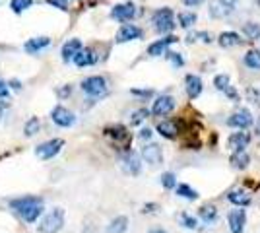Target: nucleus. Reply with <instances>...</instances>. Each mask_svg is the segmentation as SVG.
Returning a JSON list of instances; mask_svg holds the SVG:
<instances>
[{"label": "nucleus", "instance_id": "obj_43", "mask_svg": "<svg viewBox=\"0 0 260 233\" xmlns=\"http://www.w3.org/2000/svg\"><path fill=\"white\" fill-rule=\"evenodd\" d=\"M156 210H158V204H146L144 208H142L144 214H152V212H156Z\"/></svg>", "mask_w": 260, "mask_h": 233}, {"label": "nucleus", "instance_id": "obj_31", "mask_svg": "<svg viewBox=\"0 0 260 233\" xmlns=\"http://www.w3.org/2000/svg\"><path fill=\"white\" fill-rule=\"evenodd\" d=\"M10 6L16 14H22L24 10H28L33 6V0H10Z\"/></svg>", "mask_w": 260, "mask_h": 233}, {"label": "nucleus", "instance_id": "obj_44", "mask_svg": "<svg viewBox=\"0 0 260 233\" xmlns=\"http://www.w3.org/2000/svg\"><path fill=\"white\" fill-rule=\"evenodd\" d=\"M134 95H152V89H132Z\"/></svg>", "mask_w": 260, "mask_h": 233}, {"label": "nucleus", "instance_id": "obj_16", "mask_svg": "<svg viewBox=\"0 0 260 233\" xmlns=\"http://www.w3.org/2000/svg\"><path fill=\"white\" fill-rule=\"evenodd\" d=\"M122 169H124V173H128V175H138L140 169H142L140 158H138L134 152H128V154L122 158Z\"/></svg>", "mask_w": 260, "mask_h": 233}, {"label": "nucleus", "instance_id": "obj_17", "mask_svg": "<svg viewBox=\"0 0 260 233\" xmlns=\"http://www.w3.org/2000/svg\"><path fill=\"white\" fill-rule=\"evenodd\" d=\"M171 43H177V37H173V35H169L165 39H159V41H156V43H152L148 47V55L150 57H161V55H165L167 45Z\"/></svg>", "mask_w": 260, "mask_h": 233}, {"label": "nucleus", "instance_id": "obj_22", "mask_svg": "<svg viewBox=\"0 0 260 233\" xmlns=\"http://www.w3.org/2000/svg\"><path fill=\"white\" fill-rule=\"evenodd\" d=\"M227 200L235 206H239V208H245L250 204V196L246 194L245 190H231L229 194H227Z\"/></svg>", "mask_w": 260, "mask_h": 233}, {"label": "nucleus", "instance_id": "obj_21", "mask_svg": "<svg viewBox=\"0 0 260 233\" xmlns=\"http://www.w3.org/2000/svg\"><path fill=\"white\" fill-rule=\"evenodd\" d=\"M158 132L163 138L173 140V138H177V134H179V129H177V125H175L173 121H161L158 125Z\"/></svg>", "mask_w": 260, "mask_h": 233}, {"label": "nucleus", "instance_id": "obj_14", "mask_svg": "<svg viewBox=\"0 0 260 233\" xmlns=\"http://www.w3.org/2000/svg\"><path fill=\"white\" fill-rule=\"evenodd\" d=\"M142 158H144L150 165H158L163 161V152L158 144H146L142 148Z\"/></svg>", "mask_w": 260, "mask_h": 233}, {"label": "nucleus", "instance_id": "obj_29", "mask_svg": "<svg viewBox=\"0 0 260 233\" xmlns=\"http://www.w3.org/2000/svg\"><path fill=\"white\" fill-rule=\"evenodd\" d=\"M210 14L214 16V18H225V16L231 14V10L225 8L219 0H214V2H212V8H210Z\"/></svg>", "mask_w": 260, "mask_h": 233}, {"label": "nucleus", "instance_id": "obj_36", "mask_svg": "<svg viewBox=\"0 0 260 233\" xmlns=\"http://www.w3.org/2000/svg\"><path fill=\"white\" fill-rule=\"evenodd\" d=\"M214 86H216L219 91H223L225 87L229 86V76H227V74H217L216 78H214Z\"/></svg>", "mask_w": 260, "mask_h": 233}, {"label": "nucleus", "instance_id": "obj_27", "mask_svg": "<svg viewBox=\"0 0 260 233\" xmlns=\"http://www.w3.org/2000/svg\"><path fill=\"white\" fill-rule=\"evenodd\" d=\"M245 64L250 70H260V51H248L245 55Z\"/></svg>", "mask_w": 260, "mask_h": 233}, {"label": "nucleus", "instance_id": "obj_41", "mask_svg": "<svg viewBox=\"0 0 260 233\" xmlns=\"http://www.w3.org/2000/svg\"><path fill=\"white\" fill-rule=\"evenodd\" d=\"M248 97L252 99V103H254V101L260 103V93H258V89H252V87H250V89H248Z\"/></svg>", "mask_w": 260, "mask_h": 233}, {"label": "nucleus", "instance_id": "obj_34", "mask_svg": "<svg viewBox=\"0 0 260 233\" xmlns=\"http://www.w3.org/2000/svg\"><path fill=\"white\" fill-rule=\"evenodd\" d=\"M159 183L165 187V189H175L177 187V177L173 173H163L159 177Z\"/></svg>", "mask_w": 260, "mask_h": 233}, {"label": "nucleus", "instance_id": "obj_11", "mask_svg": "<svg viewBox=\"0 0 260 233\" xmlns=\"http://www.w3.org/2000/svg\"><path fill=\"white\" fill-rule=\"evenodd\" d=\"M175 109V99L171 95H159L158 99L154 101V107H152V113L158 117L169 115Z\"/></svg>", "mask_w": 260, "mask_h": 233}, {"label": "nucleus", "instance_id": "obj_45", "mask_svg": "<svg viewBox=\"0 0 260 233\" xmlns=\"http://www.w3.org/2000/svg\"><path fill=\"white\" fill-rule=\"evenodd\" d=\"M140 138H142V140L152 138V131H150V129H142V131H140Z\"/></svg>", "mask_w": 260, "mask_h": 233}, {"label": "nucleus", "instance_id": "obj_24", "mask_svg": "<svg viewBox=\"0 0 260 233\" xmlns=\"http://www.w3.org/2000/svg\"><path fill=\"white\" fill-rule=\"evenodd\" d=\"M243 43V39L239 37V33H235V31H225V33H221L219 35V45L221 47H237V45Z\"/></svg>", "mask_w": 260, "mask_h": 233}, {"label": "nucleus", "instance_id": "obj_7", "mask_svg": "<svg viewBox=\"0 0 260 233\" xmlns=\"http://www.w3.org/2000/svg\"><path fill=\"white\" fill-rule=\"evenodd\" d=\"M227 125L233 127V129L245 131V129H248V127L252 125V115H250V111H248V109H239V111H235V113L229 117Z\"/></svg>", "mask_w": 260, "mask_h": 233}, {"label": "nucleus", "instance_id": "obj_2", "mask_svg": "<svg viewBox=\"0 0 260 233\" xmlns=\"http://www.w3.org/2000/svg\"><path fill=\"white\" fill-rule=\"evenodd\" d=\"M64 225V210L62 208H53L43 218L39 231L41 233H58Z\"/></svg>", "mask_w": 260, "mask_h": 233}, {"label": "nucleus", "instance_id": "obj_50", "mask_svg": "<svg viewBox=\"0 0 260 233\" xmlns=\"http://www.w3.org/2000/svg\"><path fill=\"white\" fill-rule=\"evenodd\" d=\"M150 233H167L165 229H161V227H158V229H152Z\"/></svg>", "mask_w": 260, "mask_h": 233}, {"label": "nucleus", "instance_id": "obj_4", "mask_svg": "<svg viewBox=\"0 0 260 233\" xmlns=\"http://www.w3.org/2000/svg\"><path fill=\"white\" fill-rule=\"evenodd\" d=\"M82 89L89 97H103L107 93V82L103 76H89L82 82Z\"/></svg>", "mask_w": 260, "mask_h": 233}, {"label": "nucleus", "instance_id": "obj_37", "mask_svg": "<svg viewBox=\"0 0 260 233\" xmlns=\"http://www.w3.org/2000/svg\"><path fill=\"white\" fill-rule=\"evenodd\" d=\"M148 115H150L148 109H138V111L132 115V121H130V123H132V125H140L144 119H148Z\"/></svg>", "mask_w": 260, "mask_h": 233}, {"label": "nucleus", "instance_id": "obj_6", "mask_svg": "<svg viewBox=\"0 0 260 233\" xmlns=\"http://www.w3.org/2000/svg\"><path fill=\"white\" fill-rule=\"evenodd\" d=\"M51 119H53V123H55L57 127H62V129H68V127H72L74 123H76V117H74L72 111L66 109V107H62V105H57V107L53 109Z\"/></svg>", "mask_w": 260, "mask_h": 233}, {"label": "nucleus", "instance_id": "obj_19", "mask_svg": "<svg viewBox=\"0 0 260 233\" xmlns=\"http://www.w3.org/2000/svg\"><path fill=\"white\" fill-rule=\"evenodd\" d=\"M49 45H51L49 37H33V39H29L28 43L24 45V49H26V53H29V55H37L43 49H47Z\"/></svg>", "mask_w": 260, "mask_h": 233}, {"label": "nucleus", "instance_id": "obj_38", "mask_svg": "<svg viewBox=\"0 0 260 233\" xmlns=\"http://www.w3.org/2000/svg\"><path fill=\"white\" fill-rule=\"evenodd\" d=\"M165 55H167V58L171 60V64H173V66H177V68L185 64V60H183V57H181L179 53H165Z\"/></svg>", "mask_w": 260, "mask_h": 233}, {"label": "nucleus", "instance_id": "obj_39", "mask_svg": "<svg viewBox=\"0 0 260 233\" xmlns=\"http://www.w3.org/2000/svg\"><path fill=\"white\" fill-rule=\"evenodd\" d=\"M47 4H53L55 8L58 10H68V4H66V0H47Z\"/></svg>", "mask_w": 260, "mask_h": 233}, {"label": "nucleus", "instance_id": "obj_1", "mask_svg": "<svg viewBox=\"0 0 260 233\" xmlns=\"http://www.w3.org/2000/svg\"><path fill=\"white\" fill-rule=\"evenodd\" d=\"M10 206L22 216L26 223H33L35 219L43 214V200L37 196H24V198H16L10 200Z\"/></svg>", "mask_w": 260, "mask_h": 233}, {"label": "nucleus", "instance_id": "obj_18", "mask_svg": "<svg viewBox=\"0 0 260 233\" xmlns=\"http://www.w3.org/2000/svg\"><path fill=\"white\" fill-rule=\"evenodd\" d=\"M185 84H187V93L190 99H196L200 93H202V80L194 74H188L185 78Z\"/></svg>", "mask_w": 260, "mask_h": 233}, {"label": "nucleus", "instance_id": "obj_35", "mask_svg": "<svg viewBox=\"0 0 260 233\" xmlns=\"http://www.w3.org/2000/svg\"><path fill=\"white\" fill-rule=\"evenodd\" d=\"M181 225L183 227H187V229H196L198 227V219L194 218V216H188V214H181Z\"/></svg>", "mask_w": 260, "mask_h": 233}, {"label": "nucleus", "instance_id": "obj_10", "mask_svg": "<svg viewBox=\"0 0 260 233\" xmlns=\"http://www.w3.org/2000/svg\"><path fill=\"white\" fill-rule=\"evenodd\" d=\"M136 16V6L132 2H124V4H116L111 10V18H115L118 22H130Z\"/></svg>", "mask_w": 260, "mask_h": 233}, {"label": "nucleus", "instance_id": "obj_40", "mask_svg": "<svg viewBox=\"0 0 260 233\" xmlns=\"http://www.w3.org/2000/svg\"><path fill=\"white\" fill-rule=\"evenodd\" d=\"M0 97H2V99L8 97V84H6L4 80H0Z\"/></svg>", "mask_w": 260, "mask_h": 233}, {"label": "nucleus", "instance_id": "obj_5", "mask_svg": "<svg viewBox=\"0 0 260 233\" xmlns=\"http://www.w3.org/2000/svg\"><path fill=\"white\" fill-rule=\"evenodd\" d=\"M62 146H64V140L62 138H53V140H49V142H43V144H39L35 148V154L41 158V160H51V158H55L58 152L62 150Z\"/></svg>", "mask_w": 260, "mask_h": 233}, {"label": "nucleus", "instance_id": "obj_47", "mask_svg": "<svg viewBox=\"0 0 260 233\" xmlns=\"http://www.w3.org/2000/svg\"><path fill=\"white\" fill-rule=\"evenodd\" d=\"M196 37H202L204 43H210L212 41V35L210 33H196Z\"/></svg>", "mask_w": 260, "mask_h": 233}, {"label": "nucleus", "instance_id": "obj_52", "mask_svg": "<svg viewBox=\"0 0 260 233\" xmlns=\"http://www.w3.org/2000/svg\"><path fill=\"white\" fill-rule=\"evenodd\" d=\"M256 2H258V6H260V0H256Z\"/></svg>", "mask_w": 260, "mask_h": 233}, {"label": "nucleus", "instance_id": "obj_42", "mask_svg": "<svg viewBox=\"0 0 260 233\" xmlns=\"http://www.w3.org/2000/svg\"><path fill=\"white\" fill-rule=\"evenodd\" d=\"M219 2H221L225 8H229L231 12L235 10V8H237V0H219Z\"/></svg>", "mask_w": 260, "mask_h": 233}, {"label": "nucleus", "instance_id": "obj_25", "mask_svg": "<svg viewBox=\"0 0 260 233\" xmlns=\"http://www.w3.org/2000/svg\"><path fill=\"white\" fill-rule=\"evenodd\" d=\"M126 229H128V218L126 216H116L107 225V233H124Z\"/></svg>", "mask_w": 260, "mask_h": 233}, {"label": "nucleus", "instance_id": "obj_26", "mask_svg": "<svg viewBox=\"0 0 260 233\" xmlns=\"http://www.w3.org/2000/svg\"><path fill=\"white\" fill-rule=\"evenodd\" d=\"M175 190H177L179 196H183V198H187V200H196V198H198V190L190 189L185 183H183V185H177Z\"/></svg>", "mask_w": 260, "mask_h": 233}, {"label": "nucleus", "instance_id": "obj_15", "mask_svg": "<svg viewBox=\"0 0 260 233\" xmlns=\"http://www.w3.org/2000/svg\"><path fill=\"white\" fill-rule=\"evenodd\" d=\"M72 62L76 66H80V68H84V66H91V64H95L97 62V55L91 51V49H80L78 51V55L72 58Z\"/></svg>", "mask_w": 260, "mask_h": 233}, {"label": "nucleus", "instance_id": "obj_9", "mask_svg": "<svg viewBox=\"0 0 260 233\" xmlns=\"http://www.w3.org/2000/svg\"><path fill=\"white\" fill-rule=\"evenodd\" d=\"M142 37V29L134 24H124L122 28L118 29L116 33V43H128V41H134V39H140Z\"/></svg>", "mask_w": 260, "mask_h": 233}, {"label": "nucleus", "instance_id": "obj_12", "mask_svg": "<svg viewBox=\"0 0 260 233\" xmlns=\"http://www.w3.org/2000/svg\"><path fill=\"white\" fill-rule=\"evenodd\" d=\"M105 136H107V138H111L115 144H118V142H124V146H128V142H130L128 132H126V129H124L122 125H113V127H107V129H105Z\"/></svg>", "mask_w": 260, "mask_h": 233}, {"label": "nucleus", "instance_id": "obj_3", "mask_svg": "<svg viewBox=\"0 0 260 233\" xmlns=\"http://www.w3.org/2000/svg\"><path fill=\"white\" fill-rule=\"evenodd\" d=\"M152 24L156 31L159 33H167L175 28V16L171 8H159L156 14L152 16Z\"/></svg>", "mask_w": 260, "mask_h": 233}, {"label": "nucleus", "instance_id": "obj_46", "mask_svg": "<svg viewBox=\"0 0 260 233\" xmlns=\"http://www.w3.org/2000/svg\"><path fill=\"white\" fill-rule=\"evenodd\" d=\"M187 6H190V8H194V6H200L204 0H183Z\"/></svg>", "mask_w": 260, "mask_h": 233}, {"label": "nucleus", "instance_id": "obj_51", "mask_svg": "<svg viewBox=\"0 0 260 233\" xmlns=\"http://www.w3.org/2000/svg\"><path fill=\"white\" fill-rule=\"evenodd\" d=\"M0 119H2V109H0Z\"/></svg>", "mask_w": 260, "mask_h": 233}, {"label": "nucleus", "instance_id": "obj_32", "mask_svg": "<svg viewBox=\"0 0 260 233\" xmlns=\"http://www.w3.org/2000/svg\"><path fill=\"white\" fill-rule=\"evenodd\" d=\"M194 22H196V14H192V12H181V14H179V24H181V28L188 29Z\"/></svg>", "mask_w": 260, "mask_h": 233}, {"label": "nucleus", "instance_id": "obj_20", "mask_svg": "<svg viewBox=\"0 0 260 233\" xmlns=\"http://www.w3.org/2000/svg\"><path fill=\"white\" fill-rule=\"evenodd\" d=\"M80 49H82V41L80 39H68L66 43L62 45V60L64 62H70L78 55Z\"/></svg>", "mask_w": 260, "mask_h": 233}, {"label": "nucleus", "instance_id": "obj_28", "mask_svg": "<svg viewBox=\"0 0 260 233\" xmlns=\"http://www.w3.org/2000/svg\"><path fill=\"white\" fill-rule=\"evenodd\" d=\"M39 129H41V123H39V119L37 117H31L28 123H26V127H24V134L26 136H35L37 132H39Z\"/></svg>", "mask_w": 260, "mask_h": 233}, {"label": "nucleus", "instance_id": "obj_23", "mask_svg": "<svg viewBox=\"0 0 260 233\" xmlns=\"http://www.w3.org/2000/svg\"><path fill=\"white\" fill-rule=\"evenodd\" d=\"M229 161H231L233 169H245V167H248V163H250V156L246 154L245 150L243 152H233Z\"/></svg>", "mask_w": 260, "mask_h": 233}, {"label": "nucleus", "instance_id": "obj_30", "mask_svg": "<svg viewBox=\"0 0 260 233\" xmlns=\"http://www.w3.org/2000/svg\"><path fill=\"white\" fill-rule=\"evenodd\" d=\"M200 218H202L206 223L216 221V218H217L216 206H202V208H200Z\"/></svg>", "mask_w": 260, "mask_h": 233}, {"label": "nucleus", "instance_id": "obj_49", "mask_svg": "<svg viewBox=\"0 0 260 233\" xmlns=\"http://www.w3.org/2000/svg\"><path fill=\"white\" fill-rule=\"evenodd\" d=\"M10 87H14V89H20L22 86H20V82H16V80H14V82H10Z\"/></svg>", "mask_w": 260, "mask_h": 233}, {"label": "nucleus", "instance_id": "obj_48", "mask_svg": "<svg viewBox=\"0 0 260 233\" xmlns=\"http://www.w3.org/2000/svg\"><path fill=\"white\" fill-rule=\"evenodd\" d=\"M254 134H258L260 136V117L256 119V123H254Z\"/></svg>", "mask_w": 260, "mask_h": 233}, {"label": "nucleus", "instance_id": "obj_13", "mask_svg": "<svg viewBox=\"0 0 260 233\" xmlns=\"http://www.w3.org/2000/svg\"><path fill=\"white\" fill-rule=\"evenodd\" d=\"M250 142V134L245 131L241 132H233L231 136H229V140H227V146L231 148L233 152H243L246 146Z\"/></svg>", "mask_w": 260, "mask_h": 233}, {"label": "nucleus", "instance_id": "obj_33", "mask_svg": "<svg viewBox=\"0 0 260 233\" xmlns=\"http://www.w3.org/2000/svg\"><path fill=\"white\" fill-rule=\"evenodd\" d=\"M245 35L248 39H260V26L258 24H245Z\"/></svg>", "mask_w": 260, "mask_h": 233}, {"label": "nucleus", "instance_id": "obj_8", "mask_svg": "<svg viewBox=\"0 0 260 233\" xmlns=\"http://www.w3.org/2000/svg\"><path fill=\"white\" fill-rule=\"evenodd\" d=\"M227 221H229V229L231 233H243L245 231V225H246V214L243 208H235L229 212V216H227Z\"/></svg>", "mask_w": 260, "mask_h": 233}]
</instances>
